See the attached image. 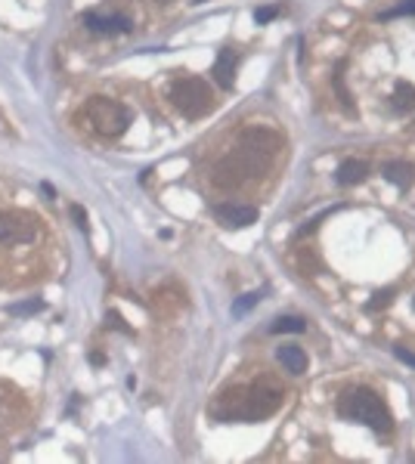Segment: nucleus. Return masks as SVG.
Instances as JSON below:
<instances>
[{
	"label": "nucleus",
	"instance_id": "nucleus-1",
	"mask_svg": "<svg viewBox=\"0 0 415 464\" xmlns=\"http://www.w3.org/2000/svg\"><path fill=\"white\" fill-rule=\"evenodd\" d=\"M279 402H282V390H273L264 381V384L248 387V390L236 387V390L223 393L214 415L223 421H264L279 409Z\"/></svg>",
	"mask_w": 415,
	"mask_h": 464
},
{
	"label": "nucleus",
	"instance_id": "nucleus-2",
	"mask_svg": "<svg viewBox=\"0 0 415 464\" xmlns=\"http://www.w3.org/2000/svg\"><path fill=\"white\" fill-rule=\"evenodd\" d=\"M338 412H341L344 418L360 421V424L378 430V434H387V430L394 427L387 406L372 390H366V387H353V390H347L341 396V402H338Z\"/></svg>",
	"mask_w": 415,
	"mask_h": 464
},
{
	"label": "nucleus",
	"instance_id": "nucleus-3",
	"mask_svg": "<svg viewBox=\"0 0 415 464\" xmlns=\"http://www.w3.org/2000/svg\"><path fill=\"white\" fill-rule=\"evenodd\" d=\"M87 118L93 124V130L99 133V137L106 140H115L121 137V133L131 128L133 121V112L121 103H115V99H106V96H93L87 103Z\"/></svg>",
	"mask_w": 415,
	"mask_h": 464
},
{
	"label": "nucleus",
	"instance_id": "nucleus-4",
	"mask_svg": "<svg viewBox=\"0 0 415 464\" xmlns=\"http://www.w3.org/2000/svg\"><path fill=\"white\" fill-rule=\"evenodd\" d=\"M264 167V162H260L254 152L248 149H239L233 152V155H223L220 162L214 164V174H211V180H214L217 189H239V186L248 180V176H254Z\"/></svg>",
	"mask_w": 415,
	"mask_h": 464
},
{
	"label": "nucleus",
	"instance_id": "nucleus-5",
	"mask_svg": "<svg viewBox=\"0 0 415 464\" xmlns=\"http://www.w3.org/2000/svg\"><path fill=\"white\" fill-rule=\"evenodd\" d=\"M171 103L180 108L186 118H201L205 112H211L214 96H211L208 81H201V78H180V81L171 84Z\"/></svg>",
	"mask_w": 415,
	"mask_h": 464
},
{
	"label": "nucleus",
	"instance_id": "nucleus-6",
	"mask_svg": "<svg viewBox=\"0 0 415 464\" xmlns=\"http://www.w3.org/2000/svg\"><path fill=\"white\" fill-rule=\"evenodd\" d=\"M38 226L22 210H0V244H28L35 242Z\"/></svg>",
	"mask_w": 415,
	"mask_h": 464
},
{
	"label": "nucleus",
	"instance_id": "nucleus-7",
	"mask_svg": "<svg viewBox=\"0 0 415 464\" xmlns=\"http://www.w3.org/2000/svg\"><path fill=\"white\" fill-rule=\"evenodd\" d=\"M242 146L248 149V152H254V155L260 158V162H270V155H276V149L282 146V142H279V137L273 130H264V128H258V130H248L242 137Z\"/></svg>",
	"mask_w": 415,
	"mask_h": 464
},
{
	"label": "nucleus",
	"instance_id": "nucleus-8",
	"mask_svg": "<svg viewBox=\"0 0 415 464\" xmlns=\"http://www.w3.org/2000/svg\"><path fill=\"white\" fill-rule=\"evenodd\" d=\"M214 217H217V220L223 223V226H236V230H242V226L258 223V208L226 201V205H217V208H214Z\"/></svg>",
	"mask_w": 415,
	"mask_h": 464
},
{
	"label": "nucleus",
	"instance_id": "nucleus-9",
	"mask_svg": "<svg viewBox=\"0 0 415 464\" xmlns=\"http://www.w3.org/2000/svg\"><path fill=\"white\" fill-rule=\"evenodd\" d=\"M81 22L96 35H118V31H131L133 22L127 16H99V13H84Z\"/></svg>",
	"mask_w": 415,
	"mask_h": 464
},
{
	"label": "nucleus",
	"instance_id": "nucleus-10",
	"mask_svg": "<svg viewBox=\"0 0 415 464\" xmlns=\"http://www.w3.org/2000/svg\"><path fill=\"white\" fill-rule=\"evenodd\" d=\"M211 74H214V81H217L223 90L233 87V81H236V53H233V50H220L214 69H211Z\"/></svg>",
	"mask_w": 415,
	"mask_h": 464
},
{
	"label": "nucleus",
	"instance_id": "nucleus-11",
	"mask_svg": "<svg viewBox=\"0 0 415 464\" xmlns=\"http://www.w3.org/2000/svg\"><path fill=\"white\" fill-rule=\"evenodd\" d=\"M276 359L282 362L292 375H304V371H307V353H304L298 344H282V347L276 350Z\"/></svg>",
	"mask_w": 415,
	"mask_h": 464
},
{
	"label": "nucleus",
	"instance_id": "nucleus-12",
	"mask_svg": "<svg viewBox=\"0 0 415 464\" xmlns=\"http://www.w3.org/2000/svg\"><path fill=\"white\" fill-rule=\"evenodd\" d=\"M366 174H369V164H366V162H357V158H347V162L338 164L335 180L341 183V186H357V183L366 180Z\"/></svg>",
	"mask_w": 415,
	"mask_h": 464
},
{
	"label": "nucleus",
	"instance_id": "nucleus-13",
	"mask_svg": "<svg viewBox=\"0 0 415 464\" xmlns=\"http://www.w3.org/2000/svg\"><path fill=\"white\" fill-rule=\"evenodd\" d=\"M381 174H384L394 186H400V189L412 186V180H415V167H412V164H406V162H384Z\"/></svg>",
	"mask_w": 415,
	"mask_h": 464
},
{
	"label": "nucleus",
	"instance_id": "nucleus-14",
	"mask_svg": "<svg viewBox=\"0 0 415 464\" xmlns=\"http://www.w3.org/2000/svg\"><path fill=\"white\" fill-rule=\"evenodd\" d=\"M394 108H397V112H412V108H415V87H412V84L400 81L394 87Z\"/></svg>",
	"mask_w": 415,
	"mask_h": 464
},
{
	"label": "nucleus",
	"instance_id": "nucleus-15",
	"mask_svg": "<svg viewBox=\"0 0 415 464\" xmlns=\"http://www.w3.org/2000/svg\"><path fill=\"white\" fill-rule=\"evenodd\" d=\"M304 328H307V322H304L301 316H279L273 325H270V332L273 334H285V332H292V334H301Z\"/></svg>",
	"mask_w": 415,
	"mask_h": 464
},
{
	"label": "nucleus",
	"instance_id": "nucleus-16",
	"mask_svg": "<svg viewBox=\"0 0 415 464\" xmlns=\"http://www.w3.org/2000/svg\"><path fill=\"white\" fill-rule=\"evenodd\" d=\"M44 310V300L40 298H31V300H25V303H13V307H6V313L10 316H35Z\"/></svg>",
	"mask_w": 415,
	"mask_h": 464
},
{
	"label": "nucleus",
	"instance_id": "nucleus-17",
	"mask_svg": "<svg viewBox=\"0 0 415 464\" xmlns=\"http://www.w3.org/2000/svg\"><path fill=\"white\" fill-rule=\"evenodd\" d=\"M258 300H260V294H258V291H251V294H242V298L233 303V316H242V313H248V310H251V307H254V303H258Z\"/></svg>",
	"mask_w": 415,
	"mask_h": 464
},
{
	"label": "nucleus",
	"instance_id": "nucleus-18",
	"mask_svg": "<svg viewBox=\"0 0 415 464\" xmlns=\"http://www.w3.org/2000/svg\"><path fill=\"white\" fill-rule=\"evenodd\" d=\"M394 16H415V0H403L400 6H394V10L381 13L378 19H394Z\"/></svg>",
	"mask_w": 415,
	"mask_h": 464
},
{
	"label": "nucleus",
	"instance_id": "nucleus-19",
	"mask_svg": "<svg viewBox=\"0 0 415 464\" xmlns=\"http://www.w3.org/2000/svg\"><path fill=\"white\" fill-rule=\"evenodd\" d=\"M276 16H279V6H258V10H254V22L264 25V22H273Z\"/></svg>",
	"mask_w": 415,
	"mask_h": 464
},
{
	"label": "nucleus",
	"instance_id": "nucleus-20",
	"mask_svg": "<svg viewBox=\"0 0 415 464\" xmlns=\"http://www.w3.org/2000/svg\"><path fill=\"white\" fill-rule=\"evenodd\" d=\"M72 220L78 223V230L87 232V214H84V208H81V205H72Z\"/></svg>",
	"mask_w": 415,
	"mask_h": 464
},
{
	"label": "nucleus",
	"instance_id": "nucleus-21",
	"mask_svg": "<svg viewBox=\"0 0 415 464\" xmlns=\"http://www.w3.org/2000/svg\"><path fill=\"white\" fill-rule=\"evenodd\" d=\"M394 356L400 359V362H406V366H415V353L406 350V347H394Z\"/></svg>",
	"mask_w": 415,
	"mask_h": 464
},
{
	"label": "nucleus",
	"instance_id": "nucleus-22",
	"mask_svg": "<svg viewBox=\"0 0 415 464\" xmlns=\"http://www.w3.org/2000/svg\"><path fill=\"white\" fill-rule=\"evenodd\" d=\"M106 322H109V325H112V328H118V332H127V334H131V328H127V325H124V319H121V316H118V313H109V316H106Z\"/></svg>",
	"mask_w": 415,
	"mask_h": 464
},
{
	"label": "nucleus",
	"instance_id": "nucleus-23",
	"mask_svg": "<svg viewBox=\"0 0 415 464\" xmlns=\"http://www.w3.org/2000/svg\"><path fill=\"white\" fill-rule=\"evenodd\" d=\"M378 300H372L369 303V310H378V307H387V303H391V291H384V294H375Z\"/></svg>",
	"mask_w": 415,
	"mask_h": 464
},
{
	"label": "nucleus",
	"instance_id": "nucleus-24",
	"mask_svg": "<svg viewBox=\"0 0 415 464\" xmlns=\"http://www.w3.org/2000/svg\"><path fill=\"white\" fill-rule=\"evenodd\" d=\"M90 362H93L96 368H103V366H106V356H103V353H90Z\"/></svg>",
	"mask_w": 415,
	"mask_h": 464
},
{
	"label": "nucleus",
	"instance_id": "nucleus-25",
	"mask_svg": "<svg viewBox=\"0 0 415 464\" xmlns=\"http://www.w3.org/2000/svg\"><path fill=\"white\" fill-rule=\"evenodd\" d=\"M40 189H44V196H47V198H56V192H53V186H50V183H44Z\"/></svg>",
	"mask_w": 415,
	"mask_h": 464
},
{
	"label": "nucleus",
	"instance_id": "nucleus-26",
	"mask_svg": "<svg viewBox=\"0 0 415 464\" xmlns=\"http://www.w3.org/2000/svg\"><path fill=\"white\" fill-rule=\"evenodd\" d=\"M192 4H201V0H192Z\"/></svg>",
	"mask_w": 415,
	"mask_h": 464
},
{
	"label": "nucleus",
	"instance_id": "nucleus-27",
	"mask_svg": "<svg viewBox=\"0 0 415 464\" xmlns=\"http://www.w3.org/2000/svg\"><path fill=\"white\" fill-rule=\"evenodd\" d=\"M158 4H167V0H158Z\"/></svg>",
	"mask_w": 415,
	"mask_h": 464
}]
</instances>
